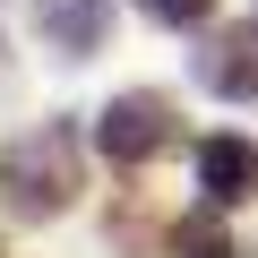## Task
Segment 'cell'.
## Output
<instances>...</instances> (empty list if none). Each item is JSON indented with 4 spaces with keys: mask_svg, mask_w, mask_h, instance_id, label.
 <instances>
[{
    "mask_svg": "<svg viewBox=\"0 0 258 258\" xmlns=\"http://www.w3.org/2000/svg\"><path fill=\"white\" fill-rule=\"evenodd\" d=\"M198 189H207V207L258 198V147H249V138H207V147H198Z\"/></svg>",
    "mask_w": 258,
    "mask_h": 258,
    "instance_id": "4",
    "label": "cell"
},
{
    "mask_svg": "<svg viewBox=\"0 0 258 258\" xmlns=\"http://www.w3.org/2000/svg\"><path fill=\"white\" fill-rule=\"evenodd\" d=\"M138 9H147L155 26H207V18H215V0H138Z\"/></svg>",
    "mask_w": 258,
    "mask_h": 258,
    "instance_id": "6",
    "label": "cell"
},
{
    "mask_svg": "<svg viewBox=\"0 0 258 258\" xmlns=\"http://www.w3.org/2000/svg\"><path fill=\"white\" fill-rule=\"evenodd\" d=\"M0 181L18 189V207H26V215H52V207H69V189H78L69 129H35V138H18L9 155H0Z\"/></svg>",
    "mask_w": 258,
    "mask_h": 258,
    "instance_id": "1",
    "label": "cell"
},
{
    "mask_svg": "<svg viewBox=\"0 0 258 258\" xmlns=\"http://www.w3.org/2000/svg\"><path fill=\"white\" fill-rule=\"evenodd\" d=\"M198 78H207L215 95H232V103H258V35H249V26L224 35V43L198 60Z\"/></svg>",
    "mask_w": 258,
    "mask_h": 258,
    "instance_id": "5",
    "label": "cell"
},
{
    "mask_svg": "<svg viewBox=\"0 0 258 258\" xmlns=\"http://www.w3.org/2000/svg\"><path fill=\"white\" fill-rule=\"evenodd\" d=\"M172 138H181V129H172V103H164V95H147V86H138V95H112V103L95 112V147H103L112 164H129V172L155 164Z\"/></svg>",
    "mask_w": 258,
    "mask_h": 258,
    "instance_id": "2",
    "label": "cell"
},
{
    "mask_svg": "<svg viewBox=\"0 0 258 258\" xmlns=\"http://www.w3.org/2000/svg\"><path fill=\"white\" fill-rule=\"evenodd\" d=\"M35 26L60 60H86L103 35H112V0H35Z\"/></svg>",
    "mask_w": 258,
    "mask_h": 258,
    "instance_id": "3",
    "label": "cell"
}]
</instances>
